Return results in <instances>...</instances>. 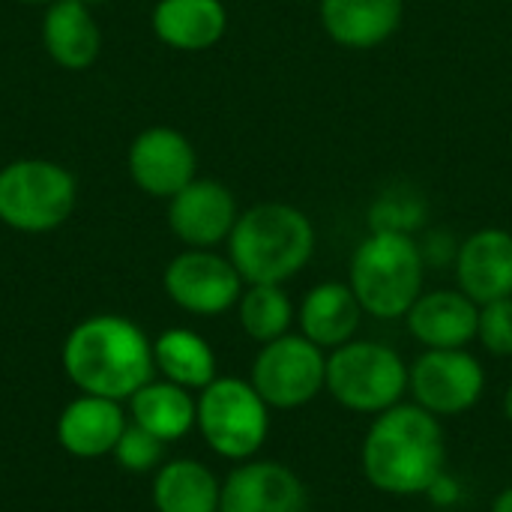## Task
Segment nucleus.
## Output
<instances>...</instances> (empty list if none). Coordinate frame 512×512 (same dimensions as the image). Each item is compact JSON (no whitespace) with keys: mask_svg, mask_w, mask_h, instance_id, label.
I'll use <instances>...</instances> for the list:
<instances>
[{"mask_svg":"<svg viewBox=\"0 0 512 512\" xmlns=\"http://www.w3.org/2000/svg\"><path fill=\"white\" fill-rule=\"evenodd\" d=\"M477 342L495 357H512V297L480 306Z\"/></svg>","mask_w":512,"mask_h":512,"instance_id":"obj_26","label":"nucleus"},{"mask_svg":"<svg viewBox=\"0 0 512 512\" xmlns=\"http://www.w3.org/2000/svg\"><path fill=\"white\" fill-rule=\"evenodd\" d=\"M165 294L189 315L213 318L237 306L246 282L228 255L213 249H186L165 267Z\"/></svg>","mask_w":512,"mask_h":512,"instance_id":"obj_10","label":"nucleus"},{"mask_svg":"<svg viewBox=\"0 0 512 512\" xmlns=\"http://www.w3.org/2000/svg\"><path fill=\"white\" fill-rule=\"evenodd\" d=\"M492 512H512V486L498 492V498L492 501Z\"/></svg>","mask_w":512,"mask_h":512,"instance_id":"obj_29","label":"nucleus"},{"mask_svg":"<svg viewBox=\"0 0 512 512\" xmlns=\"http://www.w3.org/2000/svg\"><path fill=\"white\" fill-rule=\"evenodd\" d=\"M456 285L477 306L512 297V234L507 228H480L459 243Z\"/></svg>","mask_w":512,"mask_h":512,"instance_id":"obj_14","label":"nucleus"},{"mask_svg":"<svg viewBox=\"0 0 512 512\" xmlns=\"http://www.w3.org/2000/svg\"><path fill=\"white\" fill-rule=\"evenodd\" d=\"M81 3H87L93 9V6H102V3H111V0H81Z\"/></svg>","mask_w":512,"mask_h":512,"instance_id":"obj_31","label":"nucleus"},{"mask_svg":"<svg viewBox=\"0 0 512 512\" xmlns=\"http://www.w3.org/2000/svg\"><path fill=\"white\" fill-rule=\"evenodd\" d=\"M162 453H165V441H159L156 435H150L138 423L126 426L117 447H114L117 462L132 474H144V471L156 468L162 462Z\"/></svg>","mask_w":512,"mask_h":512,"instance_id":"obj_27","label":"nucleus"},{"mask_svg":"<svg viewBox=\"0 0 512 512\" xmlns=\"http://www.w3.org/2000/svg\"><path fill=\"white\" fill-rule=\"evenodd\" d=\"M249 381L270 408H303L327 390V351L303 333H285L261 345Z\"/></svg>","mask_w":512,"mask_h":512,"instance_id":"obj_8","label":"nucleus"},{"mask_svg":"<svg viewBox=\"0 0 512 512\" xmlns=\"http://www.w3.org/2000/svg\"><path fill=\"white\" fill-rule=\"evenodd\" d=\"M318 15L336 45L369 51L399 30L405 0H318Z\"/></svg>","mask_w":512,"mask_h":512,"instance_id":"obj_16","label":"nucleus"},{"mask_svg":"<svg viewBox=\"0 0 512 512\" xmlns=\"http://www.w3.org/2000/svg\"><path fill=\"white\" fill-rule=\"evenodd\" d=\"M426 498H429L432 504H438V507H450V504H456V501L462 498V489H459V483L444 471V474L429 486Z\"/></svg>","mask_w":512,"mask_h":512,"instance_id":"obj_28","label":"nucleus"},{"mask_svg":"<svg viewBox=\"0 0 512 512\" xmlns=\"http://www.w3.org/2000/svg\"><path fill=\"white\" fill-rule=\"evenodd\" d=\"M150 27L174 51H207L225 36L228 9L222 0H156Z\"/></svg>","mask_w":512,"mask_h":512,"instance_id":"obj_19","label":"nucleus"},{"mask_svg":"<svg viewBox=\"0 0 512 512\" xmlns=\"http://www.w3.org/2000/svg\"><path fill=\"white\" fill-rule=\"evenodd\" d=\"M126 171L144 195L168 201L198 177V153L180 129L150 126L132 138Z\"/></svg>","mask_w":512,"mask_h":512,"instance_id":"obj_11","label":"nucleus"},{"mask_svg":"<svg viewBox=\"0 0 512 512\" xmlns=\"http://www.w3.org/2000/svg\"><path fill=\"white\" fill-rule=\"evenodd\" d=\"M207 447L231 462H249L270 435V405L252 381L216 378L198 396V417Z\"/></svg>","mask_w":512,"mask_h":512,"instance_id":"obj_7","label":"nucleus"},{"mask_svg":"<svg viewBox=\"0 0 512 512\" xmlns=\"http://www.w3.org/2000/svg\"><path fill=\"white\" fill-rule=\"evenodd\" d=\"M447 444L435 414L417 402H399L378 414L360 447V468L369 486L384 495L414 498L444 474Z\"/></svg>","mask_w":512,"mask_h":512,"instance_id":"obj_1","label":"nucleus"},{"mask_svg":"<svg viewBox=\"0 0 512 512\" xmlns=\"http://www.w3.org/2000/svg\"><path fill=\"white\" fill-rule=\"evenodd\" d=\"M315 255V225L294 204L264 201L243 210L228 237V258L246 285H285Z\"/></svg>","mask_w":512,"mask_h":512,"instance_id":"obj_3","label":"nucleus"},{"mask_svg":"<svg viewBox=\"0 0 512 512\" xmlns=\"http://www.w3.org/2000/svg\"><path fill=\"white\" fill-rule=\"evenodd\" d=\"M219 498H222V483L207 465L195 459H177L156 471L153 480L156 512H219Z\"/></svg>","mask_w":512,"mask_h":512,"instance_id":"obj_21","label":"nucleus"},{"mask_svg":"<svg viewBox=\"0 0 512 512\" xmlns=\"http://www.w3.org/2000/svg\"><path fill=\"white\" fill-rule=\"evenodd\" d=\"M21 3H33V6H48V3H54V0H21Z\"/></svg>","mask_w":512,"mask_h":512,"instance_id":"obj_32","label":"nucleus"},{"mask_svg":"<svg viewBox=\"0 0 512 512\" xmlns=\"http://www.w3.org/2000/svg\"><path fill=\"white\" fill-rule=\"evenodd\" d=\"M132 423L156 435L159 441H177L183 438L198 417V399L189 396L186 387L174 381H150L144 384L132 399Z\"/></svg>","mask_w":512,"mask_h":512,"instance_id":"obj_22","label":"nucleus"},{"mask_svg":"<svg viewBox=\"0 0 512 512\" xmlns=\"http://www.w3.org/2000/svg\"><path fill=\"white\" fill-rule=\"evenodd\" d=\"M327 393L354 414H384L408 393V363L384 342L351 339L327 354Z\"/></svg>","mask_w":512,"mask_h":512,"instance_id":"obj_6","label":"nucleus"},{"mask_svg":"<svg viewBox=\"0 0 512 512\" xmlns=\"http://www.w3.org/2000/svg\"><path fill=\"white\" fill-rule=\"evenodd\" d=\"M45 54L69 72H84L102 51V33L96 15L81 0H54L42 15Z\"/></svg>","mask_w":512,"mask_h":512,"instance_id":"obj_17","label":"nucleus"},{"mask_svg":"<svg viewBox=\"0 0 512 512\" xmlns=\"http://www.w3.org/2000/svg\"><path fill=\"white\" fill-rule=\"evenodd\" d=\"M219 512H309V489L288 465L249 459L225 477Z\"/></svg>","mask_w":512,"mask_h":512,"instance_id":"obj_13","label":"nucleus"},{"mask_svg":"<svg viewBox=\"0 0 512 512\" xmlns=\"http://www.w3.org/2000/svg\"><path fill=\"white\" fill-rule=\"evenodd\" d=\"M408 393L438 420L459 417L483 399L486 372L465 348H426L408 366Z\"/></svg>","mask_w":512,"mask_h":512,"instance_id":"obj_9","label":"nucleus"},{"mask_svg":"<svg viewBox=\"0 0 512 512\" xmlns=\"http://www.w3.org/2000/svg\"><path fill=\"white\" fill-rule=\"evenodd\" d=\"M237 318L249 339L267 345L291 333L297 312L282 285H246L237 300Z\"/></svg>","mask_w":512,"mask_h":512,"instance_id":"obj_24","label":"nucleus"},{"mask_svg":"<svg viewBox=\"0 0 512 512\" xmlns=\"http://www.w3.org/2000/svg\"><path fill=\"white\" fill-rule=\"evenodd\" d=\"M429 219L426 198L411 186H393L381 192L369 207V231L381 234H408L414 237Z\"/></svg>","mask_w":512,"mask_h":512,"instance_id":"obj_25","label":"nucleus"},{"mask_svg":"<svg viewBox=\"0 0 512 512\" xmlns=\"http://www.w3.org/2000/svg\"><path fill=\"white\" fill-rule=\"evenodd\" d=\"M426 261L417 237L369 231L354 249L348 285L366 315L381 321L405 318L423 294Z\"/></svg>","mask_w":512,"mask_h":512,"instance_id":"obj_4","label":"nucleus"},{"mask_svg":"<svg viewBox=\"0 0 512 512\" xmlns=\"http://www.w3.org/2000/svg\"><path fill=\"white\" fill-rule=\"evenodd\" d=\"M237 216L234 192L213 177H195L168 198V228L186 249H216L228 243Z\"/></svg>","mask_w":512,"mask_h":512,"instance_id":"obj_12","label":"nucleus"},{"mask_svg":"<svg viewBox=\"0 0 512 512\" xmlns=\"http://www.w3.org/2000/svg\"><path fill=\"white\" fill-rule=\"evenodd\" d=\"M126 429L123 411L114 399L81 396L69 402L57 420V441L66 453L78 459H96L114 453L120 435Z\"/></svg>","mask_w":512,"mask_h":512,"instance_id":"obj_20","label":"nucleus"},{"mask_svg":"<svg viewBox=\"0 0 512 512\" xmlns=\"http://www.w3.org/2000/svg\"><path fill=\"white\" fill-rule=\"evenodd\" d=\"M63 369L81 393L120 402L153 381L156 360L138 324L120 315H93L66 336Z\"/></svg>","mask_w":512,"mask_h":512,"instance_id":"obj_2","label":"nucleus"},{"mask_svg":"<svg viewBox=\"0 0 512 512\" xmlns=\"http://www.w3.org/2000/svg\"><path fill=\"white\" fill-rule=\"evenodd\" d=\"M153 360L156 369L165 375V381H174L186 390H204L210 381H216V354L204 336L186 327L165 330L153 342Z\"/></svg>","mask_w":512,"mask_h":512,"instance_id":"obj_23","label":"nucleus"},{"mask_svg":"<svg viewBox=\"0 0 512 512\" xmlns=\"http://www.w3.org/2000/svg\"><path fill=\"white\" fill-rule=\"evenodd\" d=\"M501 408H504V417L512 423V384L507 387V393H504V402H501Z\"/></svg>","mask_w":512,"mask_h":512,"instance_id":"obj_30","label":"nucleus"},{"mask_svg":"<svg viewBox=\"0 0 512 512\" xmlns=\"http://www.w3.org/2000/svg\"><path fill=\"white\" fill-rule=\"evenodd\" d=\"M78 201L72 171L54 159L24 156L0 168V222L21 234L60 228Z\"/></svg>","mask_w":512,"mask_h":512,"instance_id":"obj_5","label":"nucleus"},{"mask_svg":"<svg viewBox=\"0 0 512 512\" xmlns=\"http://www.w3.org/2000/svg\"><path fill=\"white\" fill-rule=\"evenodd\" d=\"M480 306L459 288L423 291L408 309V333L423 348H468L477 339Z\"/></svg>","mask_w":512,"mask_h":512,"instance_id":"obj_15","label":"nucleus"},{"mask_svg":"<svg viewBox=\"0 0 512 512\" xmlns=\"http://www.w3.org/2000/svg\"><path fill=\"white\" fill-rule=\"evenodd\" d=\"M363 315L366 312L351 285L330 279L306 291L297 309V324L309 342H315L324 351H333L357 336Z\"/></svg>","mask_w":512,"mask_h":512,"instance_id":"obj_18","label":"nucleus"}]
</instances>
